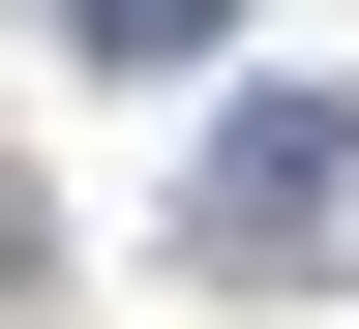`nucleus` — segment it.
<instances>
[{
  "label": "nucleus",
  "mask_w": 359,
  "mask_h": 329,
  "mask_svg": "<svg viewBox=\"0 0 359 329\" xmlns=\"http://www.w3.org/2000/svg\"><path fill=\"white\" fill-rule=\"evenodd\" d=\"M330 210H359V120H330V90H240V120L180 150V269H299Z\"/></svg>",
  "instance_id": "1"
},
{
  "label": "nucleus",
  "mask_w": 359,
  "mask_h": 329,
  "mask_svg": "<svg viewBox=\"0 0 359 329\" xmlns=\"http://www.w3.org/2000/svg\"><path fill=\"white\" fill-rule=\"evenodd\" d=\"M0 300H30V210H0Z\"/></svg>",
  "instance_id": "3"
},
{
  "label": "nucleus",
  "mask_w": 359,
  "mask_h": 329,
  "mask_svg": "<svg viewBox=\"0 0 359 329\" xmlns=\"http://www.w3.org/2000/svg\"><path fill=\"white\" fill-rule=\"evenodd\" d=\"M90 60H210V30H240V0H60Z\"/></svg>",
  "instance_id": "2"
}]
</instances>
